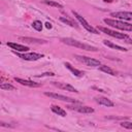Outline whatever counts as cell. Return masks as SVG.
Returning <instances> with one entry per match:
<instances>
[{"mask_svg": "<svg viewBox=\"0 0 132 132\" xmlns=\"http://www.w3.org/2000/svg\"><path fill=\"white\" fill-rule=\"evenodd\" d=\"M20 40H23L25 42L28 43H37V44H42V43H46L45 40L43 39H38V38H32V37H20Z\"/></svg>", "mask_w": 132, "mask_h": 132, "instance_id": "5bb4252c", "label": "cell"}, {"mask_svg": "<svg viewBox=\"0 0 132 132\" xmlns=\"http://www.w3.org/2000/svg\"><path fill=\"white\" fill-rule=\"evenodd\" d=\"M65 66H66V68H68V69H69L75 76H82V72L79 71V70H77V69H75L74 67H72V66L70 65V63L66 62V63H65Z\"/></svg>", "mask_w": 132, "mask_h": 132, "instance_id": "ac0fdd59", "label": "cell"}, {"mask_svg": "<svg viewBox=\"0 0 132 132\" xmlns=\"http://www.w3.org/2000/svg\"><path fill=\"white\" fill-rule=\"evenodd\" d=\"M7 45L9 47H11L13 51H16V52H28L29 51V47L26 46V45H23V44H19V43H15V42H7Z\"/></svg>", "mask_w": 132, "mask_h": 132, "instance_id": "7c38bea8", "label": "cell"}, {"mask_svg": "<svg viewBox=\"0 0 132 132\" xmlns=\"http://www.w3.org/2000/svg\"><path fill=\"white\" fill-rule=\"evenodd\" d=\"M72 13H73V15L76 18V20H77V21L82 25V27H84L87 31H89V32H91V33H94V34H98L97 29H95L94 27H92V26H91V25L86 21V19H85V18H82L79 13H77V12H76V11H74V10L72 11Z\"/></svg>", "mask_w": 132, "mask_h": 132, "instance_id": "277c9868", "label": "cell"}, {"mask_svg": "<svg viewBox=\"0 0 132 132\" xmlns=\"http://www.w3.org/2000/svg\"><path fill=\"white\" fill-rule=\"evenodd\" d=\"M32 27L36 30V31H41L42 30V23L40 21H34L32 23Z\"/></svg>", "mask_w": 132, "mask_h": 132, "instance_id": "44dd1931", "label": "cell"}, {"mask_svg": "<svg viewBox=\"0 0 132 132\" xmlns=\"http://www.w3.org/2000/svg\"><path fill=\"white\" fill-rule=\"evenodd\" d=\"M99 69H100L101 71H103V72L107 73V74H110V75H117V74H118L116 70H113L111 67L106 66V65H102V66H100V67H99Z\"/></svg>", "mask_w": 132, "mask_h": 132, "instance_id": "e0dca14e", "label": "cell"}, {"mask_svg": "<svg viewBox=\"0 0 132 132\" xmlns=\"http://www.w3.org/2000/svg\"><path fill=\"white\" fill-rule=\"evenodd\" d=\"M44 4L46 5H50V6H54V7H57V8H63V5L60 4L59 2L57 1H54V0H44L43 1Z\"/></svg>", "mask_w": 132, "mask_h": 132, "instance_id": "d6986e66", "label": "cell"}, {"mask_svg": "<svg viewBox=\"0 0 132 132\" xmlns=\"http://www.w3.org/2000/svg\"><path fill=\"white\" fill-rule=\"evenodd\" d=\"M69 109H72V110H75V111H78L80 113H92L94 112V109L90 106H84V105H68L67 106Z\"/></svg>", "mask_w": 132, "mask_h": 132, "instance_id": "ba28073f", "label": "cell"}, {"mask_svg": "<svg viewBox=\"0 0 132 132\" xmlns=\"http://www.w3.org/2000/svg\"><path fill=\"white\" fill-rule=\"evenodd\" d=\"M121 126L126 129H132V122H122Z\"/></svg>", "mask_w": 132, "mask_h": 132, "instance_id": "603a6c76", "label": "cell"}, {"mask_svg": "<svg viewBox=\"0 0 132 132\" xmlns=\"http://www.w3.org/2000/svg\"><path fill=\"white\" fill-rule=\"evenodd\" d=\"M113 0H104V2H108V3H110V2H112Z\"/></svg>", "mask_w": 132, "mask_h": 132, "instance_id": "d4e9b609", "label": "cell"}, {"mask_svg": "<svg viewBox=\"0 0 132 132\" xmlns=\"http://www.w3.org/2000/svg\"><path fill=\"white\" fill-rule=\"evenodd\" d=\"M0 88L2 90H7V91H13V90H15V88L12 85H10V84H2V85H0Z\"/></svg>", "mask_w": 132, "mask_h": 132, "instance_id": "7402d4cb", "label": "cell"}, {"mask_svg": "<svg viewBox=\"0 0 132 132\" xmlns=\"http://www.w3.org/2000/svg\"><path fill=\"white\" fill-rule=\"evenodd\" d=\"M14 80L16 82H20L23 86H27V87H31V88H38L41 86V84L32 81V80H27V79H23V78H19V77H14Z\"/></svg>", "mask_w": 132, "mask_h": 132, "instance_id": "8fae6325", "label": "cell"}, {"mask_svg": "<svg viewBox=\"0 0 132 132\" xmlns=\"http://www.w3.org/2000/svg\"><path fill=\"white\" fill-rule=\"evenodd\" d=\"M95 100H96V102L99 103L100 105H104V106H107V107H111V106L114 105L111 100H109V99H107V98H105V97H96Z\"/></svg>", "mask_w": 132, "mask_h": 132, "instance_id": "4fadbf2b", "label": "cell"}, {"mask_svg": "<svg viewBox=\"0 0 132 132\" xmlns=\"http://www.w3.org/2000/svg\"><path fill=\"white\" fill-rule=\"evenodd\" d=\"M51 109H52V111H53V112L57 113L58 116H61V117H66V111H65L63 108H61L60 106H58V105H52Z\"/></svg>", "mask_w": 132, "mask_h": 132, "instance_id": "9a60e30c", "label": "cell"}, {"mask_svg": "<svg viewBox=\"0 0 132 132\" xmlns=\"http://www.w3.org/2000/svg\"><path fill=\"white\" fill-rule=\"evenodd\" d=\"M75 59L79 62H81L82 64L87 65V66H91V67H95V66H99L101 65V62L99 60H96V59H93V58H90V57H86V56H79V55H76L75 56Z\"/></svg>", "mask_w": 132, "mask_h": 132, "instance_id": "3957f363", "label": "cell"}, {"mask_svg": "<svg viewBox=\"0 0 132 132\" xmlns=\"http://www.w3.org/2000/svg\"><path fill=\"white\" fill-rule=\"evenodd\" d=\"M44 95L47 96V97L54 98V99H58V100H61V101H65V102L79 103L78 101H76V100L73 99V98H70V97H67V96H64V95H60V94H56V93H52V92H45Z\"/></svg>", "mask_w": 132, "mask_h": 132, "instance_id": "8992f818", "label": "cell"}, {"mask_svg": "<svg viewBox=\"0 0 132 132\" xmlns=\"http://www.w3.org/2000/svg\"><path fill=\"white\" fill-rule=\"evenodd\" d=\"M53 84H54V86H56L57 88H59L61 90H65V91H68V92H74V93L78 92L74 87H72L71 85L66 84V82H56V81H54Z\"/></svg>", "mask_w": 132, "mask_h": 132, "instance_id": "30bf717a", "label": "cell"}, {"mask_svg": "<svg viewBox=\"0 0 132 132\" xmlns=\"http://www.w3.org/2000/svg\"><path fill=\"white\" fill-rule=\"evenodd\" d=\"M45 27H46L47 29H52V27H53V26H52V24H51V23L46 22V23H45Z\"/></svg>", "mask_w": 132, "mask_h": 132, "instance_id": "cb8c5ba5", "label": "cell"}, {"mask_svg": "<svg viewBox=\"0 0 132 132\" xmlns=\"http://www.w3.org/2000/svg\"><path fill=\"white\" fill-rule=\"evenodd\" d=\"M60 21L61 22H63V23H65V24H67V25H69V26H71V27H77V25H76V23L75 22H73L72 20H70V19H68L67 16L65 18V16H60Z\"/></svg>", "mask_w": 132, "mask_h": 132, "instance_id": "ffe728a7", "label": "cell"}, {"mask_svg": "<svg viewBox=\"0 0 132 132\" xmlns=\"http://www.w3.org/2000/svg\"><path fill=\"white\" fill-rule=\"evenodd\" d=\"M103 43H104L105 45L111 47V48H116V50H119V51H121V52H127V48H125V47H123V46H120V45H118V44H114V43H112V42H110V41H108V40H104Z\"/></svg>", "mask_w": 132, "mask_h": 132, "instance_id": "2e32d148", "label": "cell"}, {"mask_svg": "<svg viewBox=\"0 0 132 132\" xmlns=\"http://www.w3.org/2000/svg\"><path fill=\"white\" fill-rule=\"evenodd\" d=\"M20 58H22L23 60H27V61H36L40 58L43 57V55L41 54H37V53H28V54H16Z\"/></svg>", "mask_w": 132, "mask_h": 132, "instance_id": "52a82bcc", "label": "cell"}, {"mask_svg": "<svg viewBox=\"0 0 132 132\" xmlns=\"http://www.w3.org/2000/svg\"><path fill=\"white\" fill-rule=\"evenodd\" d=\"M98 30L102 31L103 33L111 36V37H114V38H120V39H127L128 38V35L127 34H124V33H120V32H117V31H113L111 29H108V28H105V27H98Z\"/></svg>", "mask_w": 132, "mask_h": 132, "instance_id": "5b68a950", "label": "cell"}, {"mask_svg": "<svg viewBox=\"0 0 132 132\" xmlns=\"http://www.w3.org/2000/svg\"><path fill=\"white\" fill-rule=\"evenodd\" d=\"M110 16H114L120 20H127V21H132V12L131 11H117V12H111Z\"/></svg>", "mask_w": 132, "mask_h": 132, "instance_id": "9c48e42d", "label": "cell"}, {"mask_svg": "<svg viewBox=\"0 0 132 132\" xmlns=\"http://www.w3.org/2000/svg\"><path fill=\"white\" fill-rule=\"evenodd\" d=\"M61 41L67 45H70V46H74V47H78V48H82L85 51H90V52H97L98 48L95 47V46H92L90 44H87V43H84L81 41H78V40H75L73 38H69V37H66V38H61Z\"/></svg>", "mask_w": 132, "mask_h": 132, "instance_id": "6da1fadb", "label": "cell"}, {"mask_svg": "<svg viewBox=\"0 0 132 132\" xmlns=\"http://www.w3.org/2000/svg\"><path fill=\"white\" fill-rule=\"evenodd\" d=\"M128 42H129V43H131V44H132V39H130V40H129V41H128Z\"/></svg>", "mask_w": 132, "mask_h": 132, "instance_id": "484cf974", "label": "cell"}, {"mask_svg": "<svg viewBox=\"0 0 132 132\" xmlns=\"http://www.w3.org/2000/svg\"><path fill=\"white\" fill-rule=\"evenodd\" d=\"M104 23L110 27H113L123 31H132V25L129 23H125L123 21L113 20V19H104Z\"/></svg>", "mask_w": 132, "mask_h": 132, "instance_id": "7a4b0ae2", "label": "cell"}]
</instances>
